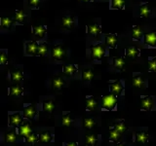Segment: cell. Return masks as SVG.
<instances>
[{
    "mask_svg": "<svg viewBox=\"0 0 156 146\" xmlns=\"http://www.w3.org/2000/svg\"><path fill=\"white\" fill-rule=\"evenodd\" d=\"M23 92V89L21 86H12V87H10V90H9L10 96L18 97L20 96H22Z\"/></svg>",
    "mask_w": 156,
    "mask_h": 146,
    "instance_id": "obj_17",
    "label": "cell"
},
{
    "mask_svg": "<svg viewBox=\"0 0 156 146\" xmlns=\"http://www.w3.org/2000/svg\"><path fill=\"white\" fill-rule=\"evenodd\" d=\"M101 108L104 110H114L117 105V96L113 94H107L101 97Z\"/></svg>",
    "mask_w": 156,
    "mask_h": 146,
    "instance_id": "obj_1",
    "label": "cell"
},
{
    "mask_svg": "<svg viewBox=\"0 0 156 146\" xmlns=\"http://www.w3.org/2000/svg\"><path fill=\"white\" fill-rule=\"evenodd\" d=\"M149 64V71L150 72H156V57H150L148 60Z\"/></svg>",
    "mask_w": 156,
    "mask_h": 146,
    "instance_id": "obj_40",
    "label": "cell"
},
{
    "mask_svg": "<svg viewBox=\"0 0 156 146\" xmlns=\"http://www.w3.org/2000/svg\"><path fill=\"white\" fill-rule=\"evenodd\" d=\"M23 122V114L20 112H10L9 113V126L10 127H19Z\"/></svg>",
    "mask_w": 156,
    "mask_h": 146,
    "instance_id": "obj_3",
    "label": "cell"
},
{
    "mask_svg": "<svg viewBox=\"0 0 156 146\" xmlns=\"http://www.w3.org/2000/svg\"><path fill=\"white\" fill-rule=\"evenodd\" d=\"M39 45L36 41H29L26 44V54L27 56H37Z\"/></svg>",
    "mask_w": 156,
    "mask_h": 146,
    "instance_id": "obj_6",
    "label": "cell"
},
{
    "mask_svg": "<svg viewBox=\"0 0 156 146\" xmlns=\"http://www.w3.org/2000/svg\"><path fill=\"white\" fill-rule=\"evenodd\" d=\"M95 125H96V122L94 119H92V118H85L84 120H83V127H84L85 129L91 130Z\"/></svg>",
    "mask_w": 156,
    "mask_h": 146,
    "instance_id": "obj_36",
    "label": "cell"
},
{
    "mask_svg": "<svg viewBox=\"0 0 156 146\" xmlns=\"http://www.w3.org/2000/svg\"><path fill=\"white\" fill-rule=\"evenodd\" d=\"M74 24H75V22L73 17H63L62 19V26L66 28H68V29L73 28Z\"/></svg>",
    "mask_w": 156,
    "mask_h": 146,
    "instance_id": "obj_16",
    "label": "cell"
},
{
    "mask_svg": "<svg viewBox=\"0 0 156 146\" xmlns=\"http://www.w3.org/2000/svg\"><path fill=\"white\" fill-rule=\"evenodd\" d=\"M124 4H125V0H111V7L110 8L112 10H115V9L121 10V9H123Z\"/></svg>",
    "mask_w": 156,
    "mask_h": 146,
    "instance_id": "obj_32",
    "label": "cell"
},
{
    "mask_svg": "<svg viewBox=\"0 0 156 146\" xmlns=\"http://www.w3.org/2000/svg\"><path fill=\"white\" fill-rule=\"evenodd\" d=\"M76 71H77V67L74 64H68L63 67V73L66 75H72Z\"/></svg>",
    "mask_w": 156,
    "mask_h": 146,
    "instance_id": "obj_33",
    "label": "cell"
},
{
    "mask_svg": "<svg viewBox=\"0 0 156 146\" xmlns=\"http://www.w3.org/2000/svg\"><path fill=\"white\" fill-rule=\"evenodd\" d=\"M80 1H83V2H90L91 0H80Z\"/></svg>",
    "mask_w": 156,
    "mask_h": 146,
    "instance_id": "obj_45",
    "label": "cell"
},
{
    "mask_svg": "<svg viewBox=\"0 0 156 146\" xmlns=\"http://www.w3.org/2000/svg\"><path fill=\"white\" fill-rule=\"evenodd\" d=\"M52 85L54 89L60 90L61 88H62V86L65 85V81H63L61 77L55 76V77H53V79H52Z\"/></svg>",
    "mask_w": 156,
    "mask_h": 146,
    "instance_id": "obj_22",
    "label": "cell"
},
{
    "mask_svg": "<svg viewBox=\"0 0 156 146\" xmlns=\"http://www.w3.org/2000/svg\"><path fill=\"white\" fill-rule=\"evenodd\" d=\"M140 17H143V18H148L149 17L150 9H149L148 5L146 4V3L143 4L140 6Z\"/></svg>",
    "mask_w": 156,
    "mask_h": 146,
    "instance_id": "obj_31",
    "label": "cell"
},
{
    "mask_svg": "<svg viewBox=\"0 0 156 146\" xmlns=\"http://www.w3.org/2000/svg\"><path fill=\"white\" fill-rule=\"evenodd\" d=\"M38 140H39V136H37L35 134H33V133L26 137V142L27 143H29V144L35 143V142H37Z\"/></svg>",
    "mask_w": 156,
    "mask_h": 146,
    "instance_id": "obj_38",
    "label": "cell"
},
{
    "mask_svg": "<svg viewBox=\"0 0 156 146\" xmlns=\"http://www.w3.org/2000/svg\"><path fill=\"white\" fill-rule=\"evenodd\" d=\"M52 134H50V131H44V133L39 134V141L43 143H48L52 141Z\"/></svg>",
    "mask_w": 156,
    "mask_h": 146,
    "instance_id": "obj_23",
    "label": "cell"
},
{
    "mask_svg": "<svg viewBox=\"0 0 156 146\" xmlns=\"http://www.w3.org/2000/svg\"><path fill=\"white\" fill-rule=\"evenodd\" d=\"M86 108L88 111H94L96 110V108L98 107V100L95 99V97L93 96H88L86 97Z\"/></svg>",
    "mask_w": 156,
    "mask_h": 146,
    "instance_id": "obj_13",
    "label": "cell"
},
{
    "mask_svg": "<svg viewBox=\"0 0 156 146\" xmlns=\"http://www.w3.org/2000/svg\"><path fill=\"white\" fill-rule=\"evenodd\" d=\"M10 78H11V81L14 83H20L23 80V71L20 69L16 70H11L10 71Z\"/></svg>",
    "mask_w": 156,
    "mask_h": 146,
    "instance_id": "obj_11",
    "label": "cell"
},
{
    "mask_svg": "<svg viewBox=\"0 0 156 146\" xmlns=\"http://www.w3.org/2000/svg\"><path fill=\"white\" fill-rule=\"evenodd\" d=\"M143 36V31H141V28L138 26H135L132 28V37H133L135 40H140Z\"/></svg>",
    "mask_w": 156,
    "mask_h": 146,
    "instance_id": "obj_28",
    "label": "cell"
},
{
    "mask_svg": "<svg viewBox=\"0 0 156 146\" xmlns=\"http://www.w3.org/2000/svg\"><path fill=\"white\" fill-rule=\"evenodd\" d=\"M24 19H26V14L22 10H18L15 14V21L18 22L19 23H23Z\"/></svg>",
    "mask_w": 156,
    "mask_h": 146,
    "instance_id": "obj_34",
    "label": "cell"
},
{
    "mask_svg": "<svg viewBox=\"0 0 156 146\" xmlns=\"http://www.w3.org/2000/svg\"><path fill=\"white\" fill-rule=\"evenodd\" d=\"M32 29H33V34H34V35H36L39 38H43L44 36H45L46 32H47L45 26H33Z\"/></svg>",
    "mask_w": 156,
    "mask_h": 146,
    "instance_id": "obj_20",
    "label": "cell"
},
{
    "mask_svg": "<svg viewBox=\"0 0 156 146\" xmlns=\"http://www.w3.org/2000/svg\"><path fill=\"white\" fill-rule=\"evenodd\" d=\"M101 32V27L98 24H92L88 26V33L91 35H98Z\"/></svg>",
    "mask_w": 156,
    "mask_h": 146,
    "instance_id": "obj_35",
    "label": "cell"
},
{
    "mask_svg": "<svg viewBox=\"0 0 156 146\" xmlns=\"http://www.w3.org/2000/svg\"><path fill=\"white\" fill-rule=\"evenodd\" d=\"M144 44L153 46L156 44V32H148L144 34Z\"/></svg>",
    "mask_w": 156,
    "mask_h": 146,
    "instance_id": "obj_15",
    "label": "cell"
},
{
    "mask_svg": "<svg viewBox=\"0 0 156 146\" xmlns=\"http://www.w3.org/2000/svg\"><path fill=\"white\" fill-rule=\"evenodd\" d=\"M116 146H126V145L124 143H122V142H119V143L116 144Z\"/></svg>",
    "mask_w": 156,
    "mask_h": 146,
    "instance_id": "obj_44",
    "label": "cell"
},
{
    "mask_svg": "<svg viewBox=\"0 0 156 146\" xmlns=\"http://www.w3.org/2000/svg\"><path fill=\"white\" fill-rule=\"evenodd\" d=\"M42 108L43 111L47 112V113H52L53 110L55 109V103H54V101L52 99L44 100L42 104Z\"/></svg>",
    "mask_w": 156,
    "mask_h": 146,
    "instance_id": "obj_18",
    "label": "cell"
},
{
    "mask_svg": "<svg viewBox=\"0 0 156 146\" xmlns=\"http://www.w3.org/2000/svg\"><path fill=\"white\" fill-rule=\"evenodd\" d=\"M18 134L20 136H24V137H27V136H28L29 134H32V130H31L30 126H29L28 123H23V124L19 126Z\"/></svg>",
    "mask_w": 156,
    "mask_h": 146,
    "instance_id": "obj_9",
    "label": "cell"
},
{
    "mask_svg": "<svg viewBox=\"0 0 156 146\" xmlns=\"http://www.w3.org/2000/svg\"><path fill=\"white\" fill-rule=\"evenodd\" d=\"M110 92L111 94H113L115 96H120L122 92L124 90V86L121 83L120 80H115V81H110Z\"/></svg>",
    "mask_w": 156,
    "mask_h": 146,
    "instance_id": "obj_5",
    "label": "cell"
},
{
    "mask_svg": "<svg viewBox=\"0 0 156 146\" xmlns=\"http://www.w3.org/2000/svg\"><path fill=\"white\" fill-rule=\"evenodd\" d=\"M35 116H36V109L31 104H27L26 106V108L23 109V117L27 120H33Z\"/></svg>",
    "mask_w": 156,
    "mask_h": 146,
    "instance_id": "obj_7",
    "label": "cell"
},
{
    "mask_svg": "<svg viewBox=\"0 0 156 146\" xmlns=\"http://www.w3.org/2000/svg\"><path fill=\"white\" fill-rule=\"evenodd\" d=\"M133 86L135 88H139V89H144L145 88L144 76L143 74H138L136 76H135L133 79Z\"/></svg>",
    "mask_w": 156,
    "mask_h": 146,
    "instance_id": "obj_12",
    "label": "cell"
},
{
    "mask_svg": "<svg viewBox=\"0 0 156 146\" xmlns=\"http://www.w3.org/2000/svg\"><path fill=\"white\" fill-rule=\"evenodd\" d=\"M47 52H48V47L46 45V43L40 44L38 47V55L41 57H44V56H46Z\"/></svg>",
    "mask_w": 156,
    "mask_h": 146,
    "instance_id": "obj_39",
    "label": "cell"
},
{
    "mask_svg": "<svg viewBox=\"0 0 156 146\" xmlns=\"http://www.w3.org/2000/svg\"><path fill=\"white\" fill-rule=\"evenodd\" d=\"M40 4V0H28V5L32 7H37Z\"/></svg>",
    "mask_w": 156,
    "mask_h": 146,
    "instance_id": "obj_41",
    "label": "cell"
},
{
    "mask_svg": "<svg viewBox=\"0 0 156 146\" xmlns=\"http://www.w3.org/2000/svg\"><path fill=\"white\" fill-rule=\"evenodd\" d=\"M140 55V50L136 47H127L126 57L130 58H135Z\"/></svg>",
    "mask_w": 156,
    "mask_h": 146,
    "instance_id": "obj_19",
    "label": "cell"
},
{
    "mask_svg": "<svg viewBox=\"0 0 156 146\" xmlns=\"http://www.w3.org/2000/svg\"><path fill=\"white\" fill-rule=\"evenodd\" d=\"M109 138H110L111 141H113V142L120 141L121 140V134L119 133V131H117L115 129L110 128V130H109Z\"/></svg>",
    "mask_w": 156,
    "mask_h": 146,
    "instance_id": "obj_24",
    "label": "cell"
},
{
    "mask_svg": "<svg viewBox=\"0 0 156 146\" xmlns=\"http://www.w3.org/2000/svg\"><path fill=\"white\" fill-rule=\"evenodd\" d=\"M65 146H78L77 142H75V141H71V142H66L65 144Z\"/></svg>",
    "mask_w": 156,
    "mask_h": 146,
    "instance_id": "obj_43",
    "label": "cell"
},
{
    "mask_svg": "<svg viewBox=\"0 0 156 146\" xmlns=\"http://www.w3.org/2000/svg\"><path fill=\"white\" fill-rule=\"evenodd\" d=\"M63 55H65V50L60 45H55L52 47L51 50V56L55 60H62Z\"/></svg>",
    "mask_w": 156,
    "mask_h": 146,
    "instance_id": "obj_8",
    "label": "cell"
},
{
    "mask_svg": "<svg viewBox=\"0 0 156 146\" xmlns=\"http://www.w3.org/2000/svg\"><path fill=\"white\" fill-rule=\"evenodd\" d=\"M148 138H149V134L144 130L138 131V133H136V134H135V141L136 143L145 144L147 142Z\"/></svg>",
    "mask_w": 156,
    "mask_h": 146,
    "instance_id": "obj_10",
    "label": "cell"
},
{
    "mask_svg": "<svg viewBox=\"0 0 156 146\" xmlns=\"http://www.w3.org/2000/svg\"><path fill=\"white\" fill-rule=\"evenodd\" d=\"M113 64H114L115 68H117V69H119V70H122L125 65L124 58L122 57H115L113 58Z\"/></svg>",
    "mask_w": 156,
    "mask_h": 146,
    "instance_id": "obj_29",
    "label": "cell"
},
{
    "mask_svg": "<svg viewBox=\"0 0 156 146\" xmlns=\"http://www.w3.org/2000/svg\"><path fill=\"white\" fill-rule=\"evenodd\" d=\"M105 55V48L102 44L91 46V58L92 60H101Z\"/></svg>",
    "mask_w": 156,
    "mask_h": 146,
    "instance_id": "obj_2",
    "label": "cell"
},
{
    "mask_svg": "<svg viewBox=\"0 0 156 146\" xmlns=\"http://www.w3.org/2000/svg\"><path fill=\"white\" fill-rule=\"evenodd\" d=\"M98 142V136L94 134H87L85 136V144L87 146H96Z\"/></svg>",
    "mask_w": 156,
    "mask_h": 146,
    "instance_id": "obj_25",
    "label": "cell"
},
{
    "mask_svg": "<svg viewBox=\"0 0 156 146\" xmlns=\"http://www.w3.org/2000/svg\"><path fill=\"white\" fill-rule=\"evenodd\" d=\"M7 61V56L6 54H5L4 52H2L1 54V60H0V62H1V64H5Z\"/></svg>",
    "mask_w": 156,
    "mask_h": 146,
    "instance_id": "obj_42",
    "label": "cell"
},
{
    "mask_svg": "<svg viewBox=\"0 0 156 146\" xmlns=\"http://www.w3.org/2000/svg\"><path fill=\"white\" fill-rule=\"evenodd\" d=\"M112 128L115 129L117 131H119L120 134H123L124 131H126L127 130H128V127L125 125L124 120H119L116 124L113 125V127H112Z\"/></svg>",
    "mask_w": 156,
    "mask_h": 146,
    "instance_id": "obj_21",
    "label": "cell"
},
{
    "mask_svg": "<svg viewBox=\"0 0 156 146\" xmlns=\"http://www.w3.org/2000/svg\"><path fill=\"white\" fill-rule=\"evenodd\" d=\"M17 138H18V136L15 134L14 130H9L8 133H6V134H5V141H6L7 143L16 142Z\"/></svg>",
    "mask_w": 156,
    "mask_h": 146,
    "instance_id": "obj_27",
    "label": "cell"
},
{
    "mask_svg": "<svg viewBox=\"0 0 156 146\" xmlns=\"http://www.w3.org/2000/svg\"><path fill=\"white\" fill-rule=\"evenodd\" d=\"M72 118H71V116L70 114L68 113V112H66V113H65L62 115V126H65V127H67V128H69V127L72 125Z\"/></svg>",
    "mask_w": 156,
    "mask_h": 146,
    "instance_id": "obj_26",
    "label": "cell"
},
{
    "mask_svg": "<svg viewBox=\"0 0 156 146\" xmlns=\"http://www.w3.org/2000/svg\"><path fill=\"white\" fill-rule=\"evenodd\" d=\"M105 44L106 46L110 48H115V46L118 43V39L115 34H105Z\"/></svg>",
    "mask_w": 156,
    "mask_h": 146,
    "instance_id": "obj_14",
    "label": "cell"
},
{
    "mask_svg": "<svg viewBox=\"0 0 156 146\" xmlns=\"http://www.w3.org/2000/svg\"><path fill=\"white\" fill-rule=\"evenodd\" d=\"M140 105L141 109L144 111H151L154 107V100L152 96H140Z\"/></svg>",
    "mask_w": 156,
    "mask_h": 146,
    "instance_id": "obj_4",
    "label": "cell"
},
{
    "mask_svg": "<svg viewBox=\"0 0 156 146\" xmlns=\"http://www.w3.org/2000/svg\"><path fill=\"white\" fill-rule=\"evenodd\" d=\"M93 77H94V73H93V71L90 68H86V69L82 71V81L84 82L91 81Z\"/></svg>",
    "mask_w": 156,
    "mask_h": 146,
    "instance_id": "obj_30",
    "label": "cell"
},
{
    "mask_svg": "<svg viewBox=\"0 0 156 146\" xmlns=\"http://www.w3.org/2000/svg\"><path fill=\"white\" fill-rule=\"evenodd\" d=\"M12 26V19L7 17L1 18V26L4 28H10Z\"/></svg>",
    "mask_w": 156,
    "mask_h": 146,
    "instance_id": "obj_37",
    "label": "cell"
}]
</instances>
